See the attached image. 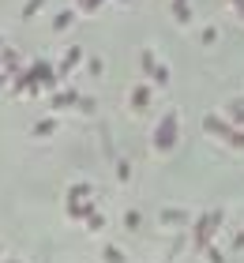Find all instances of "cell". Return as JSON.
Wrapping results in <instances>:
<instances>
[{
  "label": "cell",
  "mask_w": 244,
  "mask_h": 263,
  "mask_svg": "<svg viewBox=\"0 0 244 263\" xmlns=\"http://www.w3.org/2000/svg\"><path fill=\"white\" fill-rule=\"evenodd\" d=\"M15 49H0V68H4V71H11V68H19V61H15Z\"/></svg>",
  "instance_id": "8992f818"
},
{
  "label": "cell",
  "mask_w": 244,
  "mask_h": 263,
  "mask_svg": "<svg viewBox=\"0 0 244 263\" xmlns=\"http://www.w3.org/2000/svg\"><path fill=\"white\" fill-rule=\"evenodd\" d=\"M139 64H143V71H154V68H158V61H154V49H143V53H139Z\"/></svg>",
  "instance_id": "ba28073f"
},
{
  "label": "cell",
  "mask_w": 244,
  "mask_h": 263,
  "mask_svg": "<svg viewBox=\"0 0 244 263\" xmlns=\"http://www.w3.org/2000/svg\"><path fill=\"white\" fill-rule=\"evenodd\" d=\"M83 61V49H79V45H71V49H64V61H60V76H64V71H71V68H76Z\"/></svg>",
  "instance_id": "3957f363"
},
{
  "label": "cell",
  "mask_w": 244,
  "mask_h": 263,
  "mask_svg": "<svg viewBox=\"0 0 244 263\" xmlns=\"http://www.w3.org/2000/svg\"><path fill=\"white\" fill-rule=\"evenodd\" d=\"M199 38H203V45H214V42H218V30H214V27H207Z\"/></svg>",
  "instance_id": "8fae6325"
},
{
  "label": "cell",
  "mask_w": 244,
  "mask_h": 263,
  "mask_svg": "<svg viewBox=\"0 0 244 263\" xmlns=\"http://www.w3.org/2000/svg\"><path fill=\"white\" fill-rule=\"evenodd\" d=\"M45 4H49V0H27V4H23V19H30L34 11H42Z\"/></svg>",
  "instance_id": "9c48e42d"
},
{
  "label": "cell",
  "mask_w": 244,
  "mask_h": 263,
  "mask_svg": "<svg viewBox=\"0 0 244 263\" xmlns=\"http://www.w3.org/2000/svg\"><path fill=\"white\" fill-rule=\"evenodd\" d=\"M87 71H90V76H102V61H98V57H90V61H87Z\"/></svg>",
  "instance_id": "7c38bea8"
},
{
  "label": "cell",
  "mask_w": 244,
  "mask_h": 263,
  "mask_svg": "<svg viewBox=\"0 0 244 263\" xmlns=\"http://www.w3.org/2000/svg\"><path fill=\"white\" fill-rule=\"evenodd\" d=\"M53 132H57V121H53V117H49V121H38V124H34V136H53Z\"/></svg>",
  "instance_id": "52a82bcc"
},
{
  "label": "cell",
  "mask_w": 244,
  "mask_h": 263,
  "mask_svg": "<svg viewBox=\"0 0 244 263\" xmlns=\"http://www.w3.org/2000/svg\"><path fill=\"white\" fill-rule=\"evenodd\" d=\"M128 105H132V109H146V105H151V87H146V83L132 87V94H128Z\"/></svg>",
  "instance_id": "7a4b0ae2"
},
{
  "label": "cell",
  "mask_w": 244,
  "mask_h": 263,
  "mask_svg": "<svg viewBox=\"0 0 244 263\" xmlns=\"http://www.w3.org/2000/svg\"><path fill=\"white\" fill-rule=\"evenodd\" d=\"M177 128H180V121H177V113L169 109L162 117V124H158V132H154V147L158 151H169V147H173V139H177Z\"/></svg>",
  "instance_id": "6da1fadb"
},
{
  "label": "cell",
  "mask_w": 244,
  "mask_h": 263,
  "mask_svg": "<svg viewBox=\"0 0 244 263\" xmlns=\"http://www.w3.org/2000/svg\"><path fill=\"white\" fill-rule=\"evenodd\" d=\"M0 49H4V38H0Z\"/></svg>",
  "instance_id": "5bb4252c"
},
{
  "label": "cell",
  "mask_w": 244,
  "mask_h": 263,
  "mask_svg": "<svg viewBox=\"0 0 244 263\" xmlns=\"http://www.w3.org/2000/svg\"><path fill=\"white\" fill-rule=\"evenodd\" d=\"M151 76H154V83H158V87H169V68H165V64H158V68L151 71Z\"/></svg>",
  "instance_id": "30bf717a"
},
{
  "label": "cell",
  "mask_w": 244,
  "mask_h": 263,
  "mask_svg": "<svg viewBox=\"0 0 244 263\" xmlns=\"http://www.w3.org/2000/svg\"><path fill=\"white\" fill-rule=\"evenodd\" d=\"M117 4H132V0H117Z\"/></svg>",
  "instance_id": "4fadbf2b"
},
{
  "label": "cell",
  "mask_w": 244,
  "mask_h": 263,
  "mask_svg": "<svg viewBox=\"0 0 244 263\" xmlns=\"http://www.w3.org/2000/svg\"><path fill=\"white\" fill-rule=\"evenodd\" d=\"M71 23H76V11L64 8V11H57V19H53V30H68Z\"/></svg>",
  "instance_id": "5b68a950"
},
{
  "label": "cell",
  "mask_w": 244,
  "mask_h": 263,
  "mask_svg": "<svg viewBox=\"0 0 244 263\" xmlns=\"http://www.w3.org/2000/svg\"><path fill=\"white\" fill-rule=\"evenodd\" d=\"M169 8H173V19H177V23H184V27L192 23V8H188V0H173Z\"/></svg>",
  "instance_id": "277c9868"
}]
</instances>
